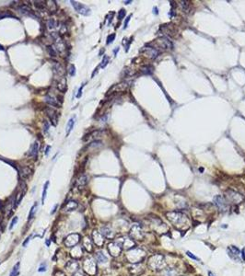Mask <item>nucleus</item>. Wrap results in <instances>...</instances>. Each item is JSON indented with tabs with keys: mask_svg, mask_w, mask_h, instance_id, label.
<instances>
[{
	"mask_svg": "<svg viewBox=\"0 0 245 276\" xmlns=\"http://www.w3.org/2000/svg\"><path fill=\"white\" fill-rule=\"evenodd\" d=\"M101 233L103 235V237L107 238H113V232L112 228L108 227V225H105V227H102L101 229Z\"/></svg>",
	"mask_w": 245,
	"mask_h": 276,
	"instance_id": "nucleus-30",
	"label": "nucleus"
},
{
	"mask_svg": "<svg viewBox=\"0 0 245 276\" xmlns=\"http://www.w3.org/2000/svg\"><path fill=\"white\" fill-rule=\"evenodd\" d=\"M70 253H71V256L74 259H80L83 255L82 249L81 247H79V246H75Z\"/></svg>",
	"mask_w": 245,
	"mask_h": 276,
	"instance_id": "nucleus-28",
	"label": "nucleus"
},
{
	"mask_svg": "<svg viewBox=\"0 0 245 276\" xmlns=\"http://www.w3.org/2000/svg\"><path fill=\"white\" fill-rule=\"evenodd\" d=\"M45 102L48 105H50L51 107H54V108H60V106H61V104H60V102L58 101V99L56 98L51 96V95H47V96L45 97Z\"/></svg>",
	"mask_w": 245,
	"mask_h": 276,
	"instance_id": "nucleus-22",
	"label": "nucleus"
},
{
	"mask_svg": "<svg viewBox=\"0 0 245 276\" xmlns=\"http://www.w3.org/2000/svg\"><path fill=\"white\" fill-rule=\"evenodd\" d=\"M38 149H39V144L38 142H34L31 148L29 150V153H28V155L29 157H37V154H38Z\"/></svg>",
	"mask_w": 245,
	"mask_h": 276,
	"instance_id": "nucleus-31",
	"label": "nucleus"
},
{
	"mask_svg": "<svg viewBox=\"0 0 245 276\" xmlns=\"http://www.w3.org/2000/svg\"><path fill=\"white\" fill-rule=\"evenodd\" d=\"M38 271H39V272H45V271H46V263L42 264V266L39 268Z\"/></svg>",
	"mask_w": 245,
	"mask_h": 276,
	"instance_id": "nucleus-56",
	"label": "nucleus"
},
{
	"mask_svg": "<svg viewBox=\"0 0 245 276\" xmlns=\"http://www.w3.org/2000/svg\"><path fill=\"white\" fill-rule=\"evenodd\" d=\"M120 242L123 245V249H131L132 248H134V241L132 238H124L123 240H120Z\"/></svg>",
	"mask_w": 245,
	"mask_h": 276,
	"instance_id": "nucleus-29",
	"label": "nucleus"
},
{
	"mask_svg": "<svg viewBox=\"0 0 245 276\" xmlns=\"http://www.w3.org/2000/svg\"><path fill=\"white\" fill-rule=\"evenodd\" d=\"M180 5H181L182 9L184 13L190 14V12L192 11V5L190 4L189 1H180Z\"/></svg>",
	"mask_w": 245,
	"mask_h": 276,
	"instance_id": "nucleus-32",
	"label": "nucleus"
},
{
	"mask_svg": "<svg viewBox=\"0 0 245 276\" xmlns=\"http://www.w3.org/2000/svg\"><path fill=\"white\" fill-rule=\"evenodd\" d=\"M225 198L227 199L228 202H231L235 204L242 203L244 200V197L241 193L238 192H235V190H231V189L228 190L227 192H225Z\"/></svg>",
	"mask_w": 245,
	"mask_h": 276,
	"instance_id": "nucleus-7",
	"label": "nucleus"
},
{
	"mask_svg": "<svg viewBox=\"0 0 245 276\" xmlns=\"http://www.w3.org/2000/svg\"><path fill=\"white\" fill-rule=\"evenodd\" d=\"M53 71H54V76L57 77V78L60 79V78H62L64 77L65 69L59 63H57V62L54 63V64H53Z\"/></svg>",
	"mask_w": 245,
	"mask_h": 276,
	"instance_id": "nucleus-19",
	"label": "nucleus"
},
{
	"mask_svg": "<svg viewBox=\"0 0 245 276\" xmlns=\"http://www.w3.org/2000/svg\"><path fill=\"white\" fill-rule=\"evenodd\" d=\"M19 262H18L13 267L11 273H10V275H9V276H19Z\"/></svg>",
	"mask_w": 245,
	"mask_h": 276,
	"instance_id": "nucleus-43",
	"label": "nucleus"
},
{
	"mask_svg": "<svg viewBox=\"0 0 245 276\" xmlns=\"http://www.w3.org/2000/svg\"><path fill=\"white\" fill-rule=\"evenodd\" d=\"M165 266V259L162 255L156 254L148 259V267L153 271H161Z\"/></svg>",
	"mask_w": 245,
	"mask_h": 276,
	"instance_id": "nucleus-3",
	"label": "nucleus"
},
{
	"mask_svg": "<svg viewBox=\"0 0 245 276\" xmlns=\"http://www.w3.org/2000/svg\"><path fill=\"white\" fill-rule=\"evenodd\" d=\"M47 53L51 57H56L57 56L56 50L54 46H52V45H49V46H47Z\"/></svg>",
	"mask_w": 245,
	"mask_h": 276,
	"instance_id": "nucleus-40",
	"label": "nucleus"
},
{
	"mask_svg": "<svg viewBox=\"0 0 245 276\" xmlns=\"http://www.w3.org/2000/svg\"><path fill=\"white\" fill-rule=\"evenodd\" d=\"M95 259L99 263H106L108 262V258L102 252L99 251L95 254Z\"/></svg>",
	"mask_w": 245,
	"mask_h": 276,
	"instance_id": "nucleus-34",
	"label": "nucleus"
},
{
	"mask_svg": "<svg viewBox=\"0 0 245 276\" xmlns=\"http://www.w3.org/2000/svg\"><path fill=\"white\" fill-rule=\"evenodd\" d=\"M92 238L95 245H97L98 247H102L104 244V237L101 232H99L98 230H94L92 232Z\"/></svg>",
	"mask_w": 245,
	"mask_h": 276,
	"instance_id": "nucleus-17",
	"label": "nucleus"
},
{
	"mask_svg": "<svg viewBox=\"0 0 245 276\" xmlns=\"http://www.w3.org/2000/svg\"><path fill=\"white\" fill-rule=\"evenodd\" d=\"M32 169L30 167H23L19 171V175L22 179H28L32 175Z\"/></svg>",
	"mask_w": 245,
	"mask_h": 276,
	"instance_id": "nucleus-27",
	"label": "nucleus"
},
{
	"mask_svg": "<svg viewBox=\"0 0 245 276\" xmlns=\"http://www.w3.org/2000/svg\"><path fill=\"white\" fill-rule=\"evenodd\" d=\"M126 259L130 263L137 264L141 262L146 257V252L140 248H132L126 252Z\"/></svg>",
	"mask_w": 245,
	"mask_h": 276,
	"instance_id": "nucleus-2",
	"label": "nucleus"
},
{
	"mask_svg": "<svg viewBox=\"0 0 245 276\" xmlns=\"http://www.w3.org/2000/svg\"><path fill=\"white\" fill-rule=\"evenodd\" d=\"M214 203L217 205L218 210L221 211V212H223V213L227 212V211L229 210V202L224 196L217 195V196L214 198Z\"/></svg>",
	"mask_w": 245,
	"mask_h": 276,
	"instance_id": "nucleus-10",
	"label": "nucleus"
},
{
	"mask_svg": "<svg viewBox=\"0 0 245 276\" xmlns=\"http://www.w3.org/2000/svg\"><path fill=\"white\" fill-rule=\"evenodd\" d=\"M73 276H84V275L81 274V273H76V274H74Z\"/></svg>",
	"mask_w": 245,
	"mask_h": 276,
	"instance_id": "nucleus-61",
	"label": "nucleus"
},
{
	"mask_svg": "<svg viewBox=\"0 0 245 276\" xmlns=\"http://www.w3.org/2000/svg\"><path fill=\"white\" fill-rule=\"evenodd\" d=\"M17 222H18V217H17V216H15V217H14V218L12 219V221H11V223H10V225H9V229L11 230V229L13 228V227H14V225L17 224Z\"/></svg>",
	"mask_w": 245,
	"mask_h": 276,
	"instance_id": "nucleus-51",
	"label": "nucleus"
},
{
	"mask_svg": "<svg viewBox=\"0 0 245 276\" xmlns=\"http://www.w3.org/2000/svg\"><path fill=\"white\" fill-rule=\"evenodd\" d=\"M168 220L172 224L173 227L180 230H185L189 228L190 221L188 216L180 211H171L165 214Z\"/></svg>",
	"mask_w": 245,
	"mask_h": 276,
	"instance_id": "nucleus-1",
	"label": "nucleus"
},
{
	"mask_svg": "<svg viewBox=\"0 0 245 276\" xmlns=\"http://www.w3.org/2000/svg\"><path fill=\"white\" fill-rule=\"evenodd\" d=\"M153 70L154 68L151 66H145L141 68V72L142 74H145V75H150L153 73Z\"/></svg>",
	"mask_w": 245,
	"mask_h": 276,
	"instance_id": "nucleus-42",
	"label": "nucleus"
},
{
	"mask_svg": "<svg viewBox=\"0 0 245 276\" xmlns=\"http://www.w3.org/2000/svg\"><path fill=\"white\" fill-rule=\"evenodd\" d=\"M30 239H31V238H26V241H25V242L23 243V246H24V247H25V246L27 245V243H28V242L30 241Z\"/></svg>",
	"mask_w": 245,
	"mask_h": 276,
	"instance_id": "nucleus-57",
	"label": "nucleus"
},
{
	"mask_svg": "<svg viewBox=\"0 0 245 276\" xmlns=\"http://www.w3.org/2000/svg\"><path fill=\"white\" fill-rule=\"evenodd\" d=\"M84 86H85V84H82L81 88L78 89V94H77V98H78V99H79V98L82 96V89H83Z\"/></svg>",
	"mask_w": 245,
	"mask_h": 276,
	"instance_id": "nucleus-54",
	"label": "nucleus"
},
{
	"mask_svg": "<svg viewBox=\"0 0 245 276\" xmlns=\"http://www.w3.org/2000/svg\"><path fill=\"white\" fill-rule=\"evenodd\" d=\"M27 192V185L24 182L21 183V187H19L18 190V192L15 196V203H16V206L19 204V203L21 202V200L23 199L25 193Z\"/></svg>",
	"mask_w": 245,
	"mask_h": 276,
	"instance_id": "nucleus-16",
	"label": "nucleus"
},
{
	"mask_svg": "<svg viewBox=\"0 0 245 276\" xmlns=\"http://www.w3.org/2000/svg\"><path fill=\"white\" fill-rule=\"evenodd\" d=\"M83 269L85 273L91 276H94L97 273V264L95 260L91 257H88L83 262Z\"/></svg>",
	"mask_w": 245,
	"mask_h": 276,
	"instance_id": "nucleus-5",
	"label": "nucleus"
},
{
	"mask_svg": "<svg viewBox=\"0 0 245 276\" xmlns=\"http://www.w3.org/2000/svg\"><path fill=\"white\" fill-rule=\"evenodd\" d=\"M67 32V25H65V24H61V26H60V29H59V33H61V34H65Z\"/></svg>",
	"mask_w": 245,
	"mask_h": 276,
	"instance_id": "nucleus-48",
	"label": "nucleus"
},
{
	"mask_svg": "<svg viewBox=\"0 0 245 276\" xmlns=\"http://www.w3.org/2000/svg\"><path fill=\"white\" fill-rule=\"evenodd\" d=\"M129 271H130V273H131L132 274H134V275H140L141 273H143V272H144L143 267L141 266V264H139V263L132 265L131 267L129 268Z\"/></svg>",
	"mask_w": 245,
	"mask_h": 276,
	"instance_id": "nucleus-24",
	"label": "nucleus"
},
{
	"mask_svg": "<svg viewBox=\"0 0 245 276\" xmlns=\"http://www.w3.org/2000/svg\"><path fill=\"white\" fill-rule=\"evenodd\" d=\"M88 183V177L85 174L80 175L76 180V187L79 190H82Z\"/></svg>",
	"mask_w": 245,
	"mask_h": 276,
	"instance_id": "nucleus-21",
	"label": "nucleus"
},
{
	"mask_svg": "<svg viewBox=\"0 0 245 276\" xmlns=\"http://www.w3.org/2000/svg\"><path fill=\"white\" fill-rule=\"evenodd\" d=\"M129 237L133 240H143L145 238V232L142 229L141 225L138 224H135L130 229Z\"/></svg>",
	"mask_w": 245,
	"mask_h": 276,
	"instance_id": "nucleus-6",
	"label": "nucleus"
},
{
	"mask_svg": "<svg viewBox=\"0 0 245 276\" xmlns=\"http://www.w3.org/2000/svg\"><path fill=\"white\" fill-rule=\"evenodd\" d=\"M83 247L86 249V250H87V251H89V252H91L93 250L91 240L89 239L88 237L84 238V239H83Z\"/></svg>",
	"mask_w": 245,
	"mask_h": 276,
	"instance_id": "nucleus-33",
	"label": "nucleus"
},
{
	"mask_svg": "<svg viewBox=\"0 0 245 276\" xmlns=\"http://www.w3.org/2000/svg\"><path fill=\"white\" fill-rule=\"evenodd\" d=\"M99 67H100V66H98V67H97L96 69H95V71H93V73H92V75H91V77H94V75H95V74H96V73L98 72V68H99Z\"/></svg>",
	"mask_w": 245,
	"mask_h": 276,
	"instance_id": "nucleus-58",
	"label": "nucleus"
},
{
	"mask_svg": "<svg viewBox=\"0 0 245 276\" xmlns=\"http://www.w3.org/2000/svg\"><path fill=\"white\" fill-rule=\"evenodd\" d=\"M124 16H126V10H124V9H121L118 13V18L121 21V19L124 18Z\"/></svg>",
	"mask_w": 245,
	"mask_h": 276,
	"instance_id": "nucleus-50",
	"label": "nucleus"
},
{
	"mask_svg": "<svg viewBox=\"0 0 245 276\" xmlns=\"http://www.w3.org/2000/svg\"><path fill=\"white\" fill-rule=\"evenodd\" d=\"M186 254L189 256L190 258H192V259H194V260H197V262H200V259H199V258H197L196 256L193 255V254H192L191 252H190V251H187V252H186Z\"/></svg>",
	"mask_w": 245,
	"mask_h": 276,
	"instance_id": "nucleus-53",
	"label": "nucleus"
},
{
	"mask_svg": "<svg viewBox=\"0 0 245 276\" xmlns=\"http://www.w3.org/2000/svg\"><path fill=\"white\" fill-rule=\"evenodd\" d=\"M114 39H115V34H114V33H113V34H111V35H109V36L107 37V42H106V43H107V44L112 43V42L114 41Z\"/></svg>",
	"mask_w": 245,
	"mask_h": 276,
	"instance_id": "nucleus-47",
	"label": "nucleus"
},
{
	"mask_svg": "<svg viewBox=\"0 0 245 276\" xmlns=\"http://www.w3.org/2000/svg\"><path fill=\"white\" fill-rule=\"evenodd\" d=\"M19 11L21 12V14H24V15H32V8L26 6V5H22L19 8Z\"/></svg>",
	"mask_w": 245,
	"mask_h": 276,
	"instance_id": "nucleus-37",
	"label": "nucleus"
},
{
	"mask_svg": "<svg viewBox=\"0 0 245 276\" xmlns=\"http://www.w3.org/2000/svg\"><path fill=\"white\" fill-rule=\"evenodd\" d=\"M176 273H177V272L173 268H168L163 272L162 276H175Z\"/></svg>",
	"mask_w": 245,
	"mask_h": 276,
	"instance_id": "nucleus-41",
	"label": "nucleus"
},
{
	"mask_svg": "<svg viewBox=\"0 0 245 276\" xmlns=\"http://www.w3.org/2000/svg\"><path fill=\"white\" fill-rule=\"evenodd\" d=\"M78 207V203L76 201L71 200V201H68L67 204L63 207V211L66 213H69V212H72V211H75Z\"/></svg>",
	"mask_w": 245,
	"mask_h": 276,
	"instance_id": "nucleus-20",
	"label": "nucleus"
},
{
	"mask_svg": "<svg viewBox=\"0 0 245 276\" xmlns=\"http://www.w3.org/2000/svg\"><path fill=\"white\" fill-rule=\"evenodd\" d=\"M48 186H49V181H46L45 184H44V186H43V194H42V203H43V204L44 203V202H45V199H46V196H47Z\"/></svg>",
	"mask_w": 245,
	"mask_h": 276,
	"instance_id": "nucleus-39",
	"label": "nucleus"
},
{
	"mask_svg": "<svg viewBox=\"0 0 245 276\" xmlns=\"http://www.w3.org/2000/svg\"><path fill=\"white\" fill-rule=\"evenodd\" d=\"M131 17H132V15H129V16L127 17V18L126 19V22H124V29H126V28H127V25H128V23H129V21H130V18H131Z\"/></svg>",
	"mask_w": 245,
	"mask_h": 276,
	"instance_id": "nucleus-55",
	"label": "nucleus"
},
{
	"mask_svg": "<svg viewBox=\"0 0 245 276\" xmlns=\"http://www.w3.org/2000/svg\"><path fill=\"white\" fill-rule=\"evenodd\" d=\"M69 74H70V76H72V77L76 75V67H75L74 64H71V66H70V67H69Z\"/></svg>",
	"mask_w": 245,
	"mask_h": 276,
	"instance_id": "nucleus-49",
	"label": "nucleus"
},
{
	"mask_svg": "<svg viewBox=\"0 0 245 276\" xmlns=\"http://www.w3.org/2000/svg\"><path fill=\"white\" fill-rule=\"evenodd\" d=\"M124 3H126V4H128V3H131V1H126Z\"/></svg>",
	"mask_w": 245,
	"mask_h": 276,
	"instance_id": "nucleus-64",
	"label": "nucleus"
},
{
	"mask_svg": "<svg viewBox=\"0 0 245 276\" xmlns=\"http://www.w3.org/2000/svg\"><path fill=\"white\" fill-rule=\"evenodd\" d=\"M150 45H155L154 48H156L157 50L161 49V50H165V51H166V50H171L173 47L172 42L170 41L167 37H164V36L159 37L157 40H155L153 42H151Z\"/></svg>",
	"mask_w": 245,
	"mask_h": 276,
	"instance_id": "nucleus-4",
	"label": "nucleus"
},
{
	"mask_svg": "<svg viewBox=\"0 0 245 276\" xmlns=\"http://www.w3.org/2000/svg\"><path fill=\"white\" fill-rule=\"evenodd\" d=\"M140 53H142L145 56L149 58V59H155L159 56V51L157 50L156 48H154L152 46H145L141 49Z\"/></svg>",
	"mask_w": 245,
	"mask_h": 276,
	"instance_id": "nucleus-12",
	"label": "nucleus"
},
{
	"mask_svg": "<svg viewBox=\"0 0 245 276\" xmlns=\"http://www.w3.org/2000/svg\"><path fill=\"white\" fill-rule=\"evenodd\" d=\"M70 3H71L72 7L75 8V10H76L78 13L83 15V16H89V15H91V8H89V7L85 6V5L79 3V2L73 1V0H71Z\"/></svg>",
	"mask_w": 245,
	"mask_h": 276,
	"instance_id": "nucleus-9",
	"label": "nucleus"
},
{
	"mask_svg": "<svg viewBox=\"0 0 245 276\" xmlns=\"http://www.w3.org/2000/svg\"><path fill=\"white\" fill-rule=\"evenodd\" d=\"M50 148H51V147H46V150H45V155H47V154H48V152H49Z\"/></svg>",
	"mask_w": 245,
	"mask_h": 276,
	"instance_id": "nucleus-59",
	"label": "nucleus"
},
{
	"mask_svg": "<svg viewBox=\"0 0 245 276\" xmlns=\"http://www.w3.org/2000/svg\"><path fill=\"white\" fill-rule=\"evenodd\" d=\"M37 206H38V204H37V203H35L34 204H33V206L32 207V209H31V211H30V214H29V217H28V220H31L33 216H34V214H35V212H36V209H37Z\"/></svg>",
	"mask_w": 245,
	"mask_h": 276,
	"instance_id": "nucleus-45",
	"label": "nucleus"
},
{
	"mask_svg": "<svg viewBox=\"0 0 245 276\" xmlns=\"http://www.w3.org/2000/svg\"><path fill=\"white\" fill-rule=\"evenodd\" d=\"M75 121H76V117H73L68 121L67 125V136H68V135L70 134V133H71V131L73 130L75 123H76Z\"/></svg>",
	"mask_w": 245,
	"mask_h": 276,
	"instance_id": "nucleus-36",
	"label": "nucleus"
},
{
	"mask_svg": "<svg viewBox=\"0 0 245 276\" xmlns=\"http://www.w3.org/2000/svg\"><path fill=\"white\" fill-rule=\"evenodd\" d=\"M66 270L68 273H75L78 270V263L76 260H70L66 264Z\"/></svg>",
	"mask_w": 245,
	"mask_h": 276,
	"instance_id": "nucleus-26",
	"label": "nucleus"
},
{
	"mask_svg": "<svg viewBox=\"0 0 245 276\" xmlns=\"http://www.w3.org/2000/svg\"><path fill=\"white\" fill-rule=\"evenodd\" d=\"M34 5L38 9H43L46 8V1H34Z\"/></svg>",
	"mask_w": 245,
	"mask_h": 276,
	"instance_id": "nucleus-44",
	"label": "nucleus"
},
{
	"mask_svg": "<svg viewBox=\"0 0 245 276\" xmlns=\"http://www.w3.org/2000/svg\"><path fill=\"white\" fill-rule=\"evenodd\" d=\"M102 134V131H100V130H94V131L89 133L88 134H86L85 136L83 137V141H89V140H91V139H95L99 136H101V134Z\"/></svg>",
	"mask_w": 245,
	"mask_h": 276,
	"instance_id": "nucleus-25",
	"label": "nucleus"
},
{
	"mask_svg": "<svg viewBox=\"0 0 245 276\" xmlns=\"http://www.w3.org/2000/svg\"><path fill=\"white\" fill-rule=\"evenodd\" d=\"M208 276H215L212 272H208Z\"/></svg>",
	"mask_w": 245,
	"mask_h": 276,
	"instance_id": "nucleus-60",
	"label": "nucleus"
},
{
	"mask_svg": "<svg viewBox=\"0 0 245 276\" xmlns=\"http://www.w3.org/2000/svg\"><path fill=\"white\" fill-rule=\"evenodd\" d=\"M228 253L231 260H235V262H241V258H240L241 253H240V250L237 247H235V246H229L228 248Z\"/></svg>",
	"mask_w": 245,
	"mask_h": 276,
	"instance_id": "nucleus-15",
	"label": "nucleus"
},
{
	"mask_svg": "<svg viewBox=\"0 0 245 276\" xmlns=\"http://www.w3.org/2000/svg\"><path fill=\"white\" fill-rule=\"evenodd\" d=\"M49 127H50L49 123H48L47 121H44V123H43V129H44V132L47 133V132H48V130H49Z\"/></svg>",
	"mask_w": 245,
	"mask_h": 276,
	"instance_id": "nucleus-52",
	"label": "nucleus"
},
{
	"mask_svg": "<svg viewBox=\"0 0 245 276\" xmlns=\"http://www.w3.org/2000/svg\"><path fill=\"white\" fill-rule=\"evenodd\" d=\"M79 240H80V236L77 233L70 234L66 238V239H65V245L68 248H72V247H75V246L79 242Z\"/></svg>",
	"mask_w": 245,
	"mask_h": 276,
	"instance_id": "nucleus-13",
	"label": "nucleus"
},
{
	"mask_svg": "<svg viewBox=\"0 0 245 276\" xmlns=\"http://www.w3.org/2000/svg\"><path fill=\"white\" fill-rule=\"evenodd\" d=\"M118 51H119V48H117V49L114 50V54H116V53H117Z\"/></svg>",
	"mask_w": 245,
	"mask_h": 276,
	"instance_id": "nucleus-62",
	"label": "nucleus"
},
{
	"mask_svg": "<svg viewBox=\"0 0 245 276\" xmlns=\"http://www.w3.org/2000/svg\"><path fill=\"white\" fill-rule=\"evenodd\" d=\"M0 50H4V48H3L2 45H0Z\"/></svg>",
	"mask_w": 245,
	"mask_h": 276,
	"instance_id": "nucleus-63",
	"label": "nucleus"
},
{
	"mask_svg": "<svg viewBox=\"0 0 245 276\" xmlns=\"http://www.w3.org/2000/svg\"><path fill=\"white\" fill-rule=\"evenodd\" d=\"M129 85L126 82H121L119 84L113 85V86L108 90L107 95H112V94H115V93H119V92H124L128 88Z\"/></svg>",
	"mask_w": 245,
	"mask_h": 276,
	"instance_id": "nucleus-14",
	"label": "nucleus"
},
{
	"mask_svg": "<svg viewBox=\"0 0 245 276\" xmlns=\"http://www.w3.org/2000/svg\"><path fill=\"white\" fill-rule=\"evenodd\" d=\"M159 32H161L164 34V37H166V36L174 37L177 33V29L175 28L173 24L168 23V24L161 25V29H159Z\"/></svg>",
	"mask_w": 245,
	"mask_h": 276,
	"instance_id": "nucleus-11",
	"label": "nucleus"
},
{
	"mask_svg": "<svg viewBox=\"0 0 245 276\" xmlns=\"http://www.w3.org/2000/svg\"><path fill=\"white\" fill-rule=\"evenodd\" d=\"M45 112L48 115V117L51 120V123H53V125L56 126L57 124V121H58V114L56 110H54L52 107H49L45 110Z\"/></svg>",
	"mask_w": 245,
	"mask_h": 276,
	"instance_id": "nucleus-18",
	"label": "nucleus"
},
{
	"mask_svg": "<svg viewBox=\"0 0 245 276\" xmlns=\"http://www.w3.org/2000/svg\"><path fill=\"white\" fill-rule=\"evenodd\" d=\"M109 62H110V58L107 56V55H105V56L102 58V63H101V64H100V67H102V68H104L105 66H107V64H109Z\"/></svg>",
	"mask_w": 245,
	"mask_h": 276,
	"instance_id": "nucleus-46",
	"label": "nucleus"
},
{
	"mask_svg": "<svg viewBox=\"0 0 245 276\" xmlns=\"http://www.w3.org/2000/svg\"><path fill=\"white\" fill-rule=\"evenodd\" d=\"M46 8L50 12H56L57 11V5L56 3V1L54 0H49V1H46Z\"/></svg>",
	"mask_w": 245,
	"mask_h": 276,
	"instance_id": "nucleus-35",
	"label": "nucleus"
},
{
	"mask_svg": "<svg viewBox=\"0 0 245 276\" xmlns=\"http://www.w3.org/2000/svg\"><path fill=\"white\" fill-rule=\"evenodd\" d=\"M123 250V245L119 241H113L108 245V251L113 257H118L122 253Z\"/></svg>",
	"mask_w": 245,
	"mask_h": 276,
	"instance_id": "nucleus-8",
	"label": "nucleus"
},
{
	"mask_svg": "<svg viewBox=\"0 0 245 276\" xmlns=\"http://www.w3.org/2000/svg\"><path fill=\"white\" fill-rule=\"evenodd\" d=\"M46 26L49 31H54V29L57 27V21L54 18H50L47 21Z\"/></svg>",
	"mask_w": 245,
	"mask_h": 276,
	"instance_id": "nucleus-38",
	"label": "nucleus"
},
{
	"mask_svg": "<svg viewBox=\"0 0 245 276\" xmlns=\"http://www.w3.org/2000/svg\"><path fill=\"white\" fill-rule=\"evenodd\" d=\"M56 88L59 91L61 92H66L67 89V77H63L62 78H60L58 80V82L56 84Z\"/></svg>",
	"mask_w": 245,
	"mask_h": 276,
	"instance_id": "nucleus-23",
	"label": "nucleus"
}]
</instances>
